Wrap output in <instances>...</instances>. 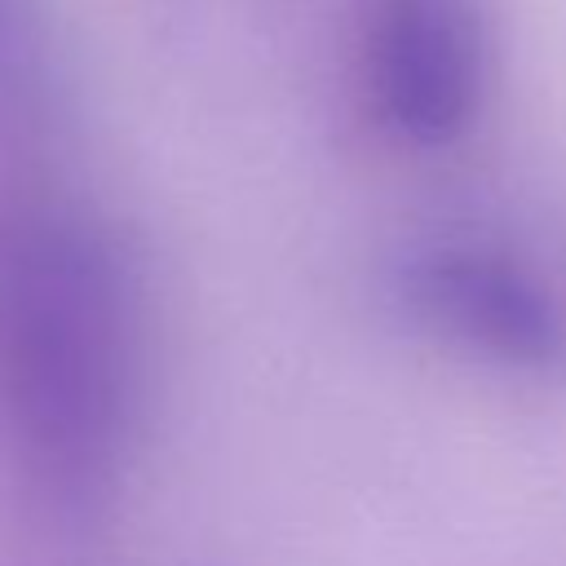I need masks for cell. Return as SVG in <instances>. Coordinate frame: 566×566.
<instances>
[{
  "label": "cell",
  "mask_w": 566,
  "mask_h": 566,
  "mask_svg": "<svg viewBox=\"0 0 566 566\" xmlns=\"http://www.w3.org/2000/svg\"><path fill=\"white\" fill-rule=\"evenodd\" d=\"M0 394L44 491L84 513L111 495L142 394L137 292L84 221L0 230Z\"/></svg>",
  "instance_id": "6da1fadb"
},
{
  "label": "cell",
  "mask_w": 566,
  "mask_h": 566,
  "mask_svg": "<svg viewBox=\"0 0 566 566\" xmlns=\"http://www.w3.org/2000/svg\"><path fill=\"white\" fill-rule=\"evenodd\" d=\"M363 66L367 97L394 137L447 146L482 106V13L473 0H371Z\"/></svg>",
  "instance_id": "7a4b0ae2"
},
{
  "label": "cell",
  "mask_w": 566,
  "mask_h": 566,
  "mask_svg": "<svg viewBox=\"0 0 566 566\" xmlns=\"http://www.w3.org/2000/svg\"><path fill=\"white\" fill-rule=\"evenodd\" d=\"M407 305L460 345L522 367H566V310L517 261L486 248H433L402 274Z\"/></svg>",
  "instance_id": "3957f363"
}]
</instances>
